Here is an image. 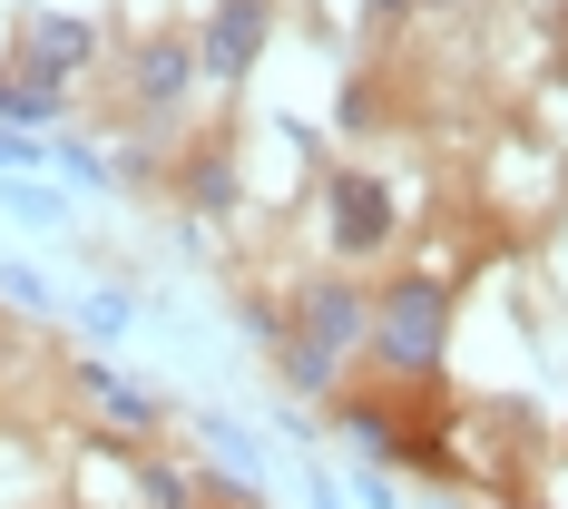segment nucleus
Listing matches in <instances>:
<instances>
[{
    "label": "nucleus",
    "mask_w": 568,
    "mask_h": 509,
    "mask_svg": "<svg viewBox=\"0 0 568 509\" xmlns=\"http://www.w3.org/2000/svg\"><path fill=\"white\" fill-rule=\"evenodd\" d=\"M442 334H452L442 284H393V294H383V314H373V353L402 363V373H422V363L442 353Z\"/></svg>",
    "instance_id": "f257e3e1"
},
{
    "label": "nucleus",
    "mask_w": 568,
    "mask_h": 509,
    "mask_svg": "<svg viewBox=\"0 0 568 509\" xmlns=\"http://www.w3.org/2000/svg\"><path fill=\"white\" fill-rule=\"evenodd\" d=\"M265 30H275V0H216L196 69H206V79H245V69H255V50H265Z\"/></svg>",
    "instance_id": "f03ea898"
},
{
    "label": "nucleus",
    "mask_w": 568,
    "mask_h": 509,
    "mask_svg": "<svg viewBox=\"0 0 568 509\" xmlns=\"http://www.w3.org/2000/svg\"><path fill=\"white\" fill-rule=\"evenodd\" d=\"M89 50H99V30H89V20H59V10H40V20L20 30V79L59 89L69 69H89Z\"/></svg>",
    "instance_id": "7ed1b4c3"
},
{
    "label": "nucleus",
    "mask_w": 568,
    "mask_h": 509,
    "mask_svg": "<svg viewBox=\"0 0 568 509\" xmlns=\"http://www.w3.org/2000/svg\"><path fill=\"white\" fill-rule=\"evenodd\" d=\"M383 235H393V186H383V176H334V245L363 255V245H383Z\"/></svg>",
    "instance_id": "20e7f679"
},
{
    "label": "nucleus",
    "mask_w": 568,
    "mask_h": 509,
    "mask_svg": "<svg viewBox=\"0 0 568 509\" xmlns=\"http://www.w3.org/2000/svg\"><path fill=\"white\" fill-rule=\"evenodd\" d=\"M186 79H196V50H186V40H148V50H138V99H148V109H176Z\"/></svg>",
    "instance_id": "39448f33"
},
{
    "label": "nucleus",
    "mask_w": 568,
    "mask_h": 509,
    "mask_svg": "<svg viewBox=\"0 0 568 509\" xmlns=\"http://www.w3.org/2000/svg\"><path fill=\"white\" fill-rule=\"evenodd\" d=\"M353 334H363V294H353V284H314V294H304V343L334 353V343H353Z\"/></svg>",
    "instance_id": "423d86ee"
},
{
    "label": "nucleus",
    "mask_w": 568,
    "mask_h": 509,
    "mask_svg": "<svg viewBox=\"0 0 568 509\" xmlns=\"http://www.w3.org/2000/svg\"><path fill=\"white\" fill-rule=\"evenodd\" d=\"M79 383H89V401H99V411H109V421H158V401L138 393V383H118L109 363H89V373H79Z\"/></svg>",
    "instance_id": "0eeeda50"
},
{
    "label": "nucleus",
    "mask_w": 568,
    "mask_h": 509,
    "mask_svg": "<svg viewBox=\"0 0 568 509\" xmlns=\"http://www.w3.org/2000/svg\"><path fill=\"white\" fill-rule=\"evenodd\" d=\"M50 109H59V89H40V79H20V69L0 79V128H30V118H50Z\"/></svg>",
    "instance_id": "6e6552de"
},
{
    "label": "nucleus",
    "mask_w": 568,
    "mask_h": 509,
    "mask_svg": "<svg viewBox=\"0 0 568 509\" xmlns=\"http://www.w3.org/2000/svg\"><path fill=\"white\" fill-rule=\"evenodd\" d=\"M138 490H148L158 509H186V480H176L168 460H138Z\"/></svg>",
    "instance_id": "1a4fd4ad"
},
{
    "label": "nucleus",
    "mask_w": 568,
    "mask_h": 509,
    "mask_svg": "<svg viewBox=\"0 0 568 509\" xmlns=\"http://www.w3.org/2000/svg\"><path fill=\"white\" fill-rule=\"evenodd\" d=\"M284 373H294V393H314V383H334V353H324V343H294Z\"/></svg>",
    "instance_id": "9d476101"
},
{
    "label": "nucleus",
    "mask_w": 568,
    "mask_h": 509,
    "mask_svg": "<svg viewBox=\"0 0 568 509\" xmlns=\"http://www.w3.org/2000/svg\"><path fill=\"white\" fill-rule=\"evenodd\" d=\"M235 196V167L226 157H206V167H196V206H206V216H216V206H226Z\"/></svg>",
    "instance_id": "9b49d317"
},
{
    "label": "nucleus",
    "mask_w": 568,
    "mask_h": 509,
    "mask_svg": "<svg viewBox=\"0 0 568 509\" xmlns=\"http://www.w3.org/2000/svg\"><path fill=\"white\" fill-rule=\"evenodd\" d=\"M40 157H50L40 138H20V128H0V167H40Z\"/></svg>",
    "instance_id": "f8f14e48"
},
{
    "label": "nucleus",
    "mask_w": 568,
    "mask_h": 509,
    "mask_svg": "<svg viewBox=\"0 0 568 509\" xmlns=\"http://www.w3.org/2000/svg\"><path fill=\"white\" fill-rule=\"evenodd\" d=\"M393 10H402V0H373V20H393Z\"/></svg>",
    "instance_id": "ddd939ff"
}]
</instances>
